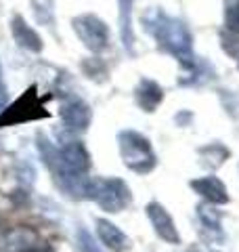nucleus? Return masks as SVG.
Masks as SVG:
<instances>
[{
  "label": "nucleus",
  "mask_w": 239,
  "mask_h": 252,
  "mask_svg": "<svg viewBox=\"0 0 239 252\" xmlns=\"http://www.w3.org/2000/svg\"><path fill=\"white\" fill-rule=\"evenodd\" d=\"M38 149L63 191L71 198H84L90 179V154L82 141H67L65 145L55 147L51 141L38 137Z\"/></svg>",
  "instance_id": "1"
},
{
  "label": "nucleus",
  "mask_w": 239,
  "mask_h": 252,
  "mask_svg": "<svg viewBox=\"0 0 239 252\" xmlns=\"http://www.w3.org/2000/svg\"><path fill=\"white\" fill-rule=\"evenodd\" d=\"M145 26L149 34L155 38L159 49L170 53L185 69L195 67L193 36L180 19L170 17L162 9H153L145 15Z\"/></svg>",
  "instance_id": "2"
},
{
  "label": "nucleus",
  "mask_w": 239,
  "mask_h": 252,
  "mask_svg": "<svg viewBox=\"0 0 239 252\" xmlns=\"http://www.w3.org/2000/svg\"><path fill=\"white\" fill-rule=\"evenodd\" d=\"M84 198L99 204L105 212H122L132 204V193L126 181L118 177H90L86 183Z\"/></svg>",
  "instance_id": "3"
},
{
  "label": "nucleus",
  "mask_w": 239,
  "mask_h": 252,
  "mask_svg": "<svg viewBox=\"0 0 239 252\" xmlns=\"http://www.w3.org/2000/svg\"><path fill=\"white\" fill-rule=\"evenodd\" d=\"M118 147L126 168L137 175H147L157 166V156L153 152L151 141L137 130H120L118 132Z\"/></svg>",
  "instance_id": "4"
},
{
  "label": "nucleus",
  "mask_w": 239,
  "mask_h": 252,
  "mask_svg": "<svg viewBox=\"0 0 239 252\" xmlns=\"http://www.w3.org/2000/svg\"><path fill=\"white\" fill-rule=\"evenodd\" d=\"M49 116L51 114L46 112L42 99H40V94H38V86L31 84L30 89L23 93L19 99H15L9 107L0 109V128L34 122V120H44V118H49Z\"/></svg>",
  "instance_id": "5"
},
{
  "label": "nucleus",
  "mask_w": 239,
  "mask_h": 252,
  "mask_svg": "<svg viewBox=\"0 0 239 252\" xmlns=\"http://www.w3.org/2000/svg\"><path fill=\"white\" fill-rule=\"evenodd\" d=\"M71 28H74L76 36L80 38V42L90 53H103L109 46V28L97 15H90V13L78 15L71 21Z\"/></svg>",
  "instance_id": "6"
},
{
  "label": "nucleus",
  "mask_w": 239,
  "mask_h": 252,
  "mask_svg": "<svg viewBox=\"0 0 239 252\" xmlns=\"http://www.w3.org/2000/svg\"><path fill=\"white\" fill-rule=\"evenodd\" d=\"M36 248H44L40 233L31 227H13L0 231V252H30Z\"/></svg>",
  "instance_id": "7"
},
{
  "label": "nucleus",
  "mask_w": 239,
  "mask_h": 252,
  "mask_svg": "<svg viewBox=\"0 0 239 252\" xmlns=\"http://www.w3.org/2000/svg\"><path fill=\"white\" fill-rule=\"evenodd\" d=\"M145 212H147L149 223L153 225V231H155L157 238L162 242H166V244H170V246H179L180 244V233L177 229L174 219L170 217V212L164 208V204L149 202Z\"/></svg>",
  "instance_id": "8"
},
{
  "label": "nucleus",
  "mask_w": 239,
  "mask_h": 252,
  "mask_svg": "<svg viewBox=\"0 0 239 252\" xmlns=\"http://www.w3.org/2000/svg\"><path fill=\"white\" fill-rule=\"evenodd\" d=\"M61 122L65 126L67 130L76 132V130H86L90 126V120H92V112L89 103H84L80 97H65L61 101Z\"/></svg>",
  "instance_id": "9"
},
{
  "label": "nucleus",
  "mask_w": 239,
  "mask_h": 252,
  "mask_svg": "<svg viewBox=\"0 0 239 252\" xmlns=\"http://www.w3.org/2000/svg\"><path fill=\"white\" fill-rule=\"evenodd\" d=\"M189 187L193 189L197 195H202L206 202L214 204V206H222V204H229V191L225 183L214 177V175H208V177H199V179H193L189 183Z\"/></svg>",
  "instance_id": "10"
},
{
  "label": "nucleus",
  "mask_w": 239,
  "mask_h": 252,
  "mask_svg": "<svg viewBox=\"0 0 239 252\" xmlns=\"http://www.w3.org/2000/svg\"><path fill=\"white\" fill-rule=\"evenodd\" d=\"M94 225H97L94 227L97 229V238L111 252H126L130 248V238L116 223H111L109 219H94Z\"/></svg>",
  "instance_id": "11"
},
{
  "label": "nucleus",
  "mask_w": 239,
  "mask_h": 252,
  "mask_svg": "<svg viewBox=\"0 0 239 252\" xmlns=\"http://www.w3.org/2000/svg\"><path fill=\"white\" fill-rule=\"evenodd\" d=\"M11 34H13V40L17 42L19 49L23 51H30V53H40L42 51V38L38 36V32L28 26V21L21 17V15H15L11 19Z\"/></svg>",
  "instance_id": "12"
},
{
  "label": "nucleus",
  "mask_w": 239,
  "mask_h": 252,
  "mask_svg": "<svg viewBox=\"0 0 239 252\" xmlns=\"http://www.w3.org/2000/svg\"><path fill=\"white\" fill-rule=\"evenodd\" d=\"M134 99H137V105L143 112L151 114L164 101V89L155 80H151V78H143L139 86L134 89Z\"/></svg>",
  "instance_id": "13"
},
{
  "label": "nucleus",
  "mask_w": 239,
  "mask_h": 252,
  "mask_svg": "<svg viewBox=\"0 0 239 252\" xmlns=\"http://www.w3.org/2000/svg\"><path fill=\"white\" fill-rule=\"evenodd\" d=\"M197 219L199 223H202V227L206 231H208L210 240H218L222 242V238H225V233H222V227H220V212L216 210V206L210 202H202L197 206Z\"/></svg>",
  "instance_id": "14"
},
{
  "label": "nucleus",
  "mask_w": 239,
  "mask_h": 252,
  "mask_svg": "<svg viewBox=\"0 0 239 252\" xmlns=\"http://www.w3.org/2000/svg\"><path fill=\"white\" fill-rule=\"evenodd\" d=\"M120 4V38L128 55H134V28H132V0H118Z\"/></svg>",
  "instance_id": "15"
},
{
  "label": "nucleus",
  "mask_w": 239,
  "mask_h": 252,
  "mask_svg": "<svg viewBox=\"0 0 239 252\" xmlns=\"http://www.w3.org/2000/svg\"><path fill=\"white\" fill-rule=\"evenodd\" d=\"M227 158H229V149L220 143H210L199 149V160H202L204 166H210V168H218Z\"/></svg>",
  "instance_id": "16"
},
{
  "label": "nucleus",
  "mask_w": 239,
  "mask_h": 252,
  "mask_svg": "<svg viewBox=\"0 0 239 252\" xmlns=\"http://www.w3.org/2000/svg\"><path fill=\"white\" fill-rule=\"evenodd\" d=\"M31 11L40 26H55V0H31Z\"/></svg>",
  "instance_id": "17"
},
{
  "label": "nucleus",
  "mask_w": 239,
  "mask_h": 252,
  "mask_svg": "<svg viewBox=\"0 0 239 252\" xmlns=\"http://www.w3.org/2000/svg\"><path fill=\"white\" fill-rule=\"evenodd\" d=\"M225 28L231 34L239 36V0H227L225 2Z\"/></svg>",
  "instance_id": "18"
},
{
  "label": "nucleus",
  "mask_w": 239,
  "mask_h": 252,
  "mask_svg": "<svg viewBox=\"0 0 239 252\" xmlns=\"http://www.w3.org/2000/svg\"><path fill=\"white\" fill-rule=\"evenodd\" d=\"M78 244H80V250L82 252H103L101 246L97 244V240H94L92 235L84 229V227H80L78 229Z\"/></svg>",
  "instance_id": "19"
},
{
  "label": "nucleus",
  "mask_w": 239,
  "mask_h": 252,
  "mask_svg": "<svg viewBox=\"0 0 239 252\" xmlns=\"http://www.w3.org/2000/svg\"><path fill=\"white\" fill-rule=\"evenodd\" d=\"M6 84H4V78H2V67H0V109L6 105Z\"/></svg>",
  "instance_id": "20"
},
{
  "label": "nucleus",
  "mask_w": 239,
  "mask_h": 252,
  "mask_svg": "<svg viewBox=\"0 0 239 252\" xmlns=\"http://www.w3.org/2000/svg\"><path fill=\"white\" fill-rule=\"evenodd\" d=\"M30 252H46L44 248H36V250H30Z\"/></svg>",
  "instance_id": "21"
}]
</instances>
